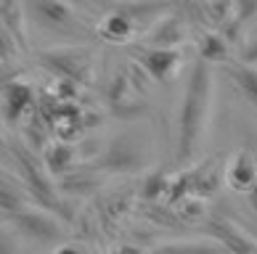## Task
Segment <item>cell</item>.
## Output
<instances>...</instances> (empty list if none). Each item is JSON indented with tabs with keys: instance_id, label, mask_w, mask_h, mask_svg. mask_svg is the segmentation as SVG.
Segmentation results:
<instances>
[{
	"instance_id": "6da1fadb",
	"label": "cell",
	"mask_w": 257,
	"mask_h": 254,
	"mask_svg": "<svg viewBox=\"0 0 257 254\" xmlns=\"http://www.w3.org/2000/svg\"><path fill=\"white\" fill-rule=\"evenodd\" d=\"M212 69L209 64L199 61L191 69V77L180 98V111H178V159L186 162L191 159L199 140L204 135V127L209 122V111H212Z\"/></svg>"
},
{
	"instance_id": "7a4b0ae2",
	"label": "cell",
	"mask_w": 257,
	"mask_h": 254,
	"mask_svg": "<svg viewBox=\"0 0 257 254\" xmlns=\"http://www.w3.org/2000/svg\"><path fill=\"white\" fill-rule=\"evenodd\" d=\"M24 8H27V16L37 27H43V30L53 35L72 37V40H80L85 35V24L80 14L66 0H24Z\"/></svg>"
},
{
	"instance_id": "3957f363",
	"label": "cell",
	"mask_w": 257,
	"mask_h": 254,
	"mask_svg": "<svg viewBox=\"0 0 257 254\" xmlns=\"http://www.w3.org/2000/svg\"><path fill=\"white\" fill-rule=\"evenodd\" d=\"M40 61L43 67H48L53 74H59L61 80H72L82 85L90 74V67H93V56L88 48L82 45H61V48H51L40 53Z\"/></svg>"
},
{
	"instance_id": "277c9868",
	"label": "cell",
	"mask_w": 257,
	"mask_h": 254,
	"mask_svg": "<svg viewBox=\"0 0 257 254\" xmlns=\"http://www.w3.org/2000/svg\"><path fill=\"white\" fill-rule=\"evenodd\" d=\"M11 222L24 238L37 241V243H53L64 236L61 225L56 222L51 214H45L40 209H19L11 217Z\"/></svg>"
},
{
	"instance_id": "5b68a950",
	"label": "cell",
	"mask_w": 257,
	"mask_h": 254,
	"mask_svg": "<svg viewBox=\"0 0 257 254\" xmlns=\"http://www.w3.org/2000/svg\"><path fill=\"white\" fill-rule=\"evenodd\" d=\"M223 180L231 191L249 193L257 185V159H254V154L246 151V148H239V151L228 159V164L223 169Z\"/></svg>"
},
{
	"instance_id": "8992f818",
	"label": "cell",
	"mask_w": 257,
	"mask_h": 254,
	"mask_svg": "<svg viewBox=\"0 0 257 254\" xmlns=\"http://www.w3.org/2000/svg\"><path fill=\"white\" fill-rule=\"evenodd\" d=\"M138 64L151 80L167 82L175 74L178 64H180V51L178 48H157V45H149V48L141 53Z\"/></svg>"
},
{
	"instance_id": "52a82bcc",
	"label": "cell",
	"mask_w": 257,
	"mask_h": 254,
	"mask_svg": "<svg viewBox=\"0 0 257 254\" xmlns=\"http://www.w3.org/2000/svg\"><path fill=\"white\" fill-rule=\"evenodd\" d=\"M32 103H35V93L30 88V82H22V80L6 82L3 96H0V106H3L6 119H11V122L22 119L32 109Z\"/></svg>"
},
{
	"instance_id": "ba28073f",
	"label": "cell",
	"mask_w": 257,
	"mask_h": 254,
	"mask_svg": "<svg viewBox=\"0 0 257 254\" xmlns=\"http://www.w3.org/2000/svg\"><path fill=\"white\" fill-rule=\"evenodd\" d=\"M144 164V151L138 148L136 138L133 135H122L117 138L114 143L106 148V156H103V167H111V169H138Z\"/></svg>"
},
{
	"instance_id": "9c48e42d",
	"label": "cell",
	"mask_w": 257,
	"mask_h": 254,
	"mask_svg": "<svg viewBox=\"0 0 257 254\" xmlns=\"http://www.w3.org/2000/svg\"><path fill=\"white\" fill-rule=\"evenodd\" d=\"M136 30V19L125 11H111L96 24V35L106 43H127Z\"/></svg>"
},
{
	"instance_id": "30bf717a",
	"label": "cell",
	"mask_w": 257,
	"mask_h": 254,
	"mask_svg": "<svg viewBox=\"0 0 257 254\" xmlns=\"http://www.w3.org/2000/svg\"><path fill=\"white\" fill-rule=\"evenodd\" d=\"M199 61H204V64H228L231 61V43L225 40V35L223 32H215V30H209L204 32L202 37H199Z\"/></svg>"
},
{
	"instance_id": "8fae6325",
	"label": "cell",
	"mask_w": 257,
	"mask_h": 254,
	"mask_svg": "<svg viewBox=\"0 0 257 254\" xmlns=\"http://www.w3.org/2000/svg\"><path fill=\"white\" fill-rule=\"evenodd\" d=\"M24 16H27V8H24V0H0V22L8 32L14 35V40L19 45H24Z\"/></svg>"
},
{
	"instance_id": "7c38bea8",
	"label": "cell",
	"mask_w": 257,
	"mask_h": 254,
	"mask_svg": "<svg viewBox=\"0 0 257 254\" xmlns=\"http://www.w3.org/2000/svg\"><path fill=\"white\" fill-rule=\"evenodd\" d=\"M228 77L236 85V90L257 109V69L249 64H228Z\"/></svg>"
},
{
	"instance_id": "4fadbf2b",
	"label": "cell",
	"mask_w": 257,
	"mask_h": 254,
	"mask_svg": "<svg viewBox=\"0 0 257 254\" xmlns=\"http://www.w3.org/2000/svg\"><path fill=\"white\" fill-rule=\"evenodd\" d=\"M223 249L212 241H175L159 246L154 254H220Z\"/></svg>"
},
{
	"instance_id": "5bb4252c",
	"label": "cell",
	"mask_w": 257,
	"mask_h": 254,
	"mask_svg": "<svg viewBox=\"0 0 257 254\" xmlns=\"http://www.w3.org/2000/svg\"><path fill=\"white\" fill-rule=\"evenodd\" d=\"M14 251H16V243H14V238L8 236V233L0 230V254H14Z\"/></svg>"
},
{
	"instance_id": "9a60e30c",
	"label": "cell",
	"mask_w": 257,
	"mask_h": 254,
	"mask_svg": "<svg viewBox=\"0 0 257 254\" xmlns=\"http://www.w3.org/2000/svg\"><path fill=\"white\" fill-rule=\"evenodd\" d=\"M53 254H88L82 246H77V243H61V246H56Z\"/></svg>"
},
{
	"instance_id": "2e32d148",
	"label": "cell",
	"mask_w": 257,
	"mask_h": 254,
	"mask_svg": "<svg viewBox=\"0 0 257 254\" xmlns=\"http://www.w3.org/2000/svg\"><path fill=\"white\" fill-rule=\"evenodd\" d=\"M114 254H146L141 246H133V243H122V246L114 249Z\"/></svg>"
},
{
	"instance_id": "e0dca14e",
	"label": "cell",
	"mask_w": 257,
	"mask_h": 254,
	"mask_svg": "<svg viewBox=\"0 0 257 254\" xmlns=\"http://www.w3.org/2000/svg\"><path fill=\"white\" fill-rule=\"evenodd\" d=\"M246 199H249V206H252V209L257 212V185L252 188V191H249V193H246Z\"/></svg>"
}]
</instances>
